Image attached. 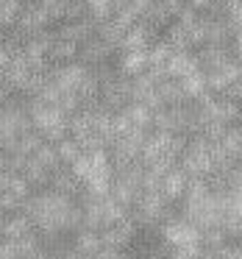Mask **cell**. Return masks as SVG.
Listing matches in <instances>:
<instances>
[{
	"label": "cell",
	"mask_w": 242,
	"mask_h": 259,
	"mask_svg": "<svg viewBox=\"0 0 242 259\" xmlns=\"http://www.w3.org/2000/svg\"><path fill=\"white\" fill-rule=\"evenodd\" d=\"M25 212H28L31 220L42 229V234L51 237V240L59 231L78 229V226L84 223V206L73 203V198H70L67 192H59V190L28 198V201H25Z\"/></svg>",
	"instance_id": "cell-1"
},
{
	"label": "cell",
	"mask_w": 242,
	"mask_h": 259,
	"mask_svg": "<svg viewBox=\"0 0 242 259\" xmlns=\"http://www.w3.org/2000/svg\"><path fill=\"white\" fill-rule=\"evenodd\" d=\"M181 167L189 176H212L214 173V159H212V142L203 134L186 142L184 153H181Z\"/></svg>",
	"instance_id": "cell-2"
},
{
	"label": "cell",
	"mask_w": 242,
	"mask_h": 259,
	"mask_svg": "<svg viewBox=\"0 0 242 259\" xmlns=\"http://www.w3.org/2000/svg\"><path fill=\"white\" fill-rule=\"evenodd\" d=\"M164 214H167V195L162 190H142L136 209H134V218L139 223H156Z\"/></svg>",
	"instance_id": "cell-3"
},
{
	"label": "cell",
	"mask_w": 242,
	"mask_h": 259,
	"mask_svg": "<svg viewBox=\"0 0 242 259\" xmlns=\"http://www.w3.org/2000/svg\"><path fill=\"white\" fill-rule=\"evenodd\" d=\"M201 237L203 231L186 218H170L162 226V240L167 245H189V242H201Z\"/></svg>",
	"instance_id": "cell-4"
},
{
	"label": "cell",
	"mask_w": 242,
	"mask_h": 259,
	"mask_svg": "<svg viewBox=\"0 0 242 259\" xmlns=\"http://www.w3.org/2000/svg\"><path fill=\"white\" fill-rule=\"evenodd\" d=\"M28 112H31V123H34V128L39 131V134H45L47 128L70 120V114L64 112L59 103H45V101H39V98H34V103L28 106Z\"/></svg>",
	"instance_id": "cell-5"
},
{
	"label": "cell",
	"mask_w": 242,
	"mask_h": 259,
	"mask_svg": "<svg viewBox=\"0 0 242 259\" xmlns=\"http://www.w3.org/2000/svg\"><path fill=\"white\" fill-rule=\"evenodd\" d=\"M86 75H89V64H75V62H64L51 70V81L62 92H78Z\"/></svg>",
	"instance_id": "cell-6"
},
{
	"label": "cell",
	"mask_w": 242,
	"mask_h": 259,
	"mask_svg": "<svg viewBox=\"0 0 242 259\" xmlns=\"http://www.w3.org/2000/svg\"><path fill=\"white\" fill-rule=\"evenodd\" d=\"M34 64H31V59L25 56V51H17L12 56V62H9V67H6V87L9 90H20V92H25L28 90V84H31V78H34Z\"/></svg>",
	"instance_id": "cell-7"
},
{
	"label": "cell",
	"mask_w": 242,
	"mask_h": 259,
	"mask_svg": "<svg viewBox=\"0 0 242 259\" xmlns=\"http://www.w3.org/2000/svg\"><path fill=\"white\" fill-rule=\"evenodd\" d=\"M206 78H209V90L214 92H228L236 81L242 78V62H225L214 70H206Z\"/></svg>",
	"instance_id": "cell-8"
},
{
	"label": "cell",
	"mask_w": 242,
	"mask_h": 259,
	"mask_svg": "<svg viewBox=\"0 0 242 259\" xmlns=\"http://www.w3.org/2000/svg\"><path fill=\"white\" fill-rule=\"evenodd\" d=\"M53 20V14L47 12L45 3H36V6H25L23 17H20V31H28V34H42L45 25Z\"/></svg>",
	"instance_id": "cell-9"
},
{
	"label": "cell",
	"mask_w": 242,
	"mask_h": 259,
	"mask_svg": "<svg viewBox=\"0 0 242 259\" xmlns=\"http://www.w3.org/2000/svg\"><path fill=\"white\" fill-rule=\"evenodd\" d=\"M203 64L198 56H189L186 51H175L167 62V78H186V75L198 73Z\"/></svg>",
	"instance_id": "cell-10"
},
{
	"label": "cell",
	"mask_w": 242,
	"mask_h": 259,
	"mask_svg": "<svg viewBox=\"0 0 242 259\" xmlns=\"http://www.w3.org/2000/svg\"><path fill=\"white\" fill-rule=\"evenodd\" d=\"M186 187H189V173L184 167H173L167 170L162 181V192L167 195V201H178V198L186 195Z\"/></svg>",
	"instance_id": "cell-11"
},
{
	"label": "cell",
	"mask_w": 242,
	"mask_h": 259,
	"mask_svg": "<svg viewBox=\"0 0 242 259\" xmlns=\"http://www.w3.org/2000/svg\"><path fill=\"white\" fill-rule=\"evenodd\" d=\"M81 59H84V64H106L109 62V56H112V45L109 42H103L101 36H92L89 42H84L81 45V53H78Z\"/></svg>",
	"instance_id": "cell-12"
},
{
	"label": "cell",
	"mask_w": 242,
	"mask_h": 259,
	"mask_svg": "<svg viewBox=\"0 0 242 259\" xmlns=\"http://www.w3.org/2000/svg\"><path fill=\"white\" fill-rule=\"evenodd\" d=\"M31 226H34V220H31V214H12V218H6L3 223H0V237L3 240H20V237L31 234Z\"/></svg>",
	"instance_id": "cell-13"
},
{
	"label": "cell",
	"mask_w": 242,
	"mask_h": 259,
	"mask_svg": "<svg viewBox=\"0 0 242 259\" xmlns=\"http://www.w3.org/2000/svg\"><path fill=\"white\" fill-rule=\"evenodd\" d=\"M101 248H103L101 231L98 229H84V226H81V231L75 234V251H81V253H86L89 259H95L98 253H101Z\"/></svg>",
	"instance_id": "cell-14"
},
{
	"label": "cell",
	"mask_w": 242,
	"mask_h": 259,
	"mask_svg": "<svg viewBox=\"0 0 242 259\" xmlns=\"http://www.w3.org/2000/svg\"><path fill=\"white\" fill-rule=\"evenodd\" d=\"M148 70V51H123L120 59V73L125 75H139Z\"/></svg>",
	"instance_id": "cell-15"
},
{
	"label": "cell",
	"mask_w": 242,
	"mask_h": 259,
	"mask_svg": "<svg viewBox=\"0 0 242 259\" xmlns=\"http://www.w3.org/2000/svg\"><path fill=\"white\" fill-rule=\"evenodd\" d=\"M123 112L128 114V120L134 125H139V128H151V125H153V109L148 106L145 101H131Z\"/></svg>",
	"instance_id": "cell-16"
},
{
	"label": "cell",
	"mask_w": 242,
	"mask_h": 259,
	"mask_svg": "<svg viewBox=\"0 0 242 259\" xmlns=\"http://www.w3.org/2000/svg\"><path fill=\"white\" fill-rule=\"evenodd\" d=\"M159 95H162L164 106H178V103L186 101V92H184V87H181L178 78H164L162 84H159Z\"/></svg>",
	"instance_id": "cell-17"
},
{
	"label": "cell",
	"mask_w": 242,
	"mask_h": 259,
	"mask_svg": "<svg viewBox=\"0 0 242 259\" xmlns=\"http://www.w3.org/2000/svg\"><path fill=\"white\" fill-rule=\"evenodd\" d=\"M81 53V45L78 42H73V39H67V36H62L59 34L56 39H53V51H51V59H56V62H73L75 56Z\"/></svg>",
	"instance_id": "cell-18"
},
{
	"label": "cell",
	"mask_w": 242,
	"mask_h": 259,
	"mask_svg": "<svg viewBox=\"0 0 242 259\" xmlns=\"http://www.w3.org/2000/svg\"><path fill=\"white\" fill-rule=\"evenodd\" d=\"M164 42H167L173 51H189L192 48V39H189V28L181 23H173L167 28V36H164Z\"/></svg>",
	"instance_id": "cell-19"
},
{
	"label": "cell",
	"mask_w": 242,
	"mask_h": 259,
	"mask_svg": "<svg viewBox=\"0 0 242 259\" xmlns=\"http://www.w3.org/2000/svg\"><path fill=\"white\" fill-rule=\"evenodd\" d=\"M25 12V0H0V25L20 23Z\"/></svg>",
	"instance_id": "cell-20"
},
{
	"label": "cell",
	"mask_w": 242,
	"mask_h": 259,
	"mask_svg": "<svg viewBox=\"0 0 242 259\" xmlns=\"http://www.w3.org/2000/svg\"><path fill=\"white\" fill-rule=\"evenodd\" d=\"M31 159H34V162H39L42 167L53 170V173H56V170L62 167V159H59V151H56V145H47V140L42 142L39 148H36V153H34Z\"/></svg>",
	"instance_id": "cell-21"
},
{
	"label": "cell",
	"mask_w": 242,
	"mask_h": 259,
	"mask_svg": "<svg viewBox=\"0 0 242 259\" xmlns=\"http://www.w3.org/2000/svg\"><path fill=\"white\" fill-rule=\"evenodd\" d=\"M178 81H181V87H184L186 98H201L203 92L209 90V78H206V73H203V70L186 75V78H178Z\"/></svg>",
	"instance_id": "cell-22"
},
{
	"label": "cell",
	"mask_w": 242,
	"mask_h": 259,
	"mask_svg": "<svg viewBox=\"0 0 242 259\" xmlns=\"http://www.w3.org/2000/svg\"><path fill=\"white\" fill-rule=\"evenodd\" d=\"M56 151H59V159H62V164H73L75 159L84 153V148H81V142L75 140V137H64L62 142H56Z\"/></svg>",
	"instance_id": "cell-23"
},
{
	"label": "cell",
	"mask_w": 242,
	"mask_h": 259,
	"mask_svg": "<svg viewBox=\"0 0 242 259\" xmlns=\"http://www.w3.org/2000/svg\"><path fill=\"white\" fill-rule=\"evenodd\" d=\"M198 59H201V64H203L206 70H214V67H220V64L228 62L223 45H209V48H203V51L198 53Z\"/></svg>",
	"instance_id": "cell-24"
},
{
	"label": "cell",
	"mask_w": 242,
	"mask_h": 259,
	"mask_svg": "<svg viewBox=\"0 0 242 259\" xmlns=\"http://www.w3.org/2000/svg\"><path fill=\"white\" fill-rule=\"evenodd\" d=\"M225 145V151L231 153L234 159H242V125H228V131L220 140Z\"/></svg>",
	"instance_id": "cell-25"
},
{
	"label": "cell",
	"mask_w": 242,
	"mask_h": 259,
	"mask_svg": "<svg viewBox=\"0 0 242 259\" xmlns=\"http://www.w3.org/2000/svg\"><path fill=\"white\" fill-rule=\"evenodd\" d=\"M23 176L31 181V184H51V179H53V170H47V167H42L39 162H34V159H28V164H25Z\"/></svg>",
	"instance_id": "cell-26"
},
{
	"label": "cell",
	"mask_w": 242,
	"mask_h": 259,
	"mask_svg": "<svg viewBox=\"0 0 242 259\" xmlns=\"http://www.w3.org/2000/svg\"><path fill=\"white\" fill-rule=\"evenodd\" d=\"M75 184H81V181L73 176V170L67 173V170H62V167H59L56 173H53V179H51V187H53V190L67 192V195H73V192H75Z\"/></svg>",
	"instance_id": "cell-27"
},
{
	"label": "cell",
	"mask_w": 242,
	"mask_h": 259,
	"mask_svg": "<svg viewBox=\"0 0 242 259\" xmlns=\"http://www.w3.org/2000/svg\"><path fill=\"white\" fill-rule=\"evenodd\" d=\"M242 117V106L236 101H231V98H223V101H217V120H223V123H234V120Z\"/></svg>",
	"instance_id": "cell-28"
},
{
	"label": "cell",
	"mask_w": 242,
	"mask_h": 259,
	"mask_svg": "<svg viewBox=\"0 0 242 259\" xmlns=\"http://www.w3.org/2000/svg\"><path fill=\"white\" fill-rule=\"evenodd\" d=\"M228 23H220V20H209V28H206V45H225L228 39Z\"/></svg>",
	"instance_id": "cell-29"
},
{
	"label": "cell",
	"mask_w": 242,
	"mask_h": 259,
	"mask_svg": "<svg viewBox=\"0 0 242 259\" xmlns=\"http://www.w3.org/2000/svg\"><path fill=\"white\" fill-rule=\"evenodd\" d=\"M203 251H206V248H203V242H189V245H170L167 259H198Z\"/></svg>",
	"instance_id": "cell-30"
},
{
	"label": "cell",
	"mask_w": 242,
	"mask_h": 259,
	"mask_svg": "<svg viewBox=\"0 0 242 259\" xmlns=\"http://www.w3.org/2000/svg\"><path fill=\"white\" fill-rule=\"evenodd\" d=\"M228 25L239 34L242 31V0H234V3H228Z\"/></svg>",
	"instance_id": "cell-31"
},
{
	"label": "cell",
	"mask_w": 242,
	"mask_h": 259,
	"mask_svg": "<svg viewBox=\"0 0 242 259\" xmlns=\"http://www.w3.org/2000/svg\"><path fill=\"white\" fill-rule=\"evenodd\" d=\"M42 137H45L47 142H62L64 137H70V120H64V123H59V125H53V128H47Z\"/></svg>",
	"instance_id": "cell-32"
},
{
	"label": "cell",
	"mask_w": 242,
	"mask_h": 259,
	"mask_svg": "<svg viewBox=\"0 0 242 259\" xmlns=\"http://www.w3.org/2000/svg\"><path fill=\"white\" fill-rule=\"evenodd\" d=\"M217 253L220 259H242V242H225Z\"/></svg>",
	"instance_id": "cell-33"
},
{
	"label": "cell",
	"mask_w": 242,
	"mask_h": 259,
	"mask_svg": "<svg viewBox=\"0 0 242 259\" xmlns=\"http://www.w3.org/2000/svg\"><path fill=\"white\" fill-rule=\"evenodd\" d=\"M0 259H23L20 256V248L14 240H3L0 242Z\"/></svg>",
	"instance_id": "cell-34"
},
{
	"label": "cell",
	"mask_w": 242,
	"mask_h": 259,
	"mask_svg": "<svg viewBox=\"0 0 242 259\" xmlns=\"http://www.w3.org/2000/svg\"><path fill=\"white\" fill-rule=\"evenodd\" d=\"M95 259H123V253H120V248H109V245H103V248H101V253H98Z\"/></svg>",
	"instance_id": "cell-35"
},
{
	"label": "cell",
	"mask_w": 242,
	"mask_h": 259,
	"mask_svg": "<svg viewBox=\"0 0 242 259\" xmlns=\"http://www.w3.org/2000/svg\"><path fill=\"white\" fill-rule=\"evenodd\" d=\"M228 98H231V101H236V103L242 106V78H239V81H236V84L228 90Z\"/></svg>",
	"instance_id": "cell-36"
},
{
	"label": "cell",
	"mask_w": 242,
	"mask_h": 259,
	"mask_svg": "<svg viewBox=\"0 0 242 259\" xmlns=\"http://www.w3.org/2000/svg\"><path fill=\"white\" fill-rule=\"evenodd\" d=\"M212 3H214V0H189V6H192V9H209Z\"/></svg>",
	"instance_id": "cell-37"
},
{
	"label": "cell",
	"mask_w": 242,
	"mask_h": 259,
	"mask_svg": "<svg viewBox=\"0 0 242 259\" xmlns=\"http://www.w3.org/2000/svg\"><path fill=\"white\" fill-rule=\"evenodd\" d=\"M62 259H89V256H86V253H81V251H75V248H73V251H70V253H64Z\"/></svg>",
	"instance_id": "cell-38"
},
{
	"label": "cell",
	"mask_w": 242,
	"mask_h": 259,
	"mask_svg": "<svg viewBox=\"0 0 242 259\" xmlns=\"http://www.w3.org/2000/svg\"><path fill=\"white\" fill-rule=\"evenodd\" d=\"M198 259H220V253H217V251H203Z\"/></svg>",
	"instance_id": "cell-39"
},
{
	"label": "cell",
	"mask_w": 242,
	"mask_h": 259,
	"mask_svg": "<svg viewBox=\"0 0 242 259\" xmlns=\"http://www.w3.org/2000/svg\"><path fill=\"white\" fill-rule=\"evenodd\" d=\"M234 45H236V51H239V56H242V31L236 34V42H234Z\"/></svg>",
	"instance_id": "cell-40"
},
{
	"label": "cell",
	"mask_w": 242,
	"mask_h": 259,
	"mask_svg": "<svg viewBox=\"0 0 242 259\" xmlns=\"http://www.w3.org/2000/svg\"><path fill=\"white\" fill-rule=\"evenodd\" d=\"M6 212H9V209L3 206V203H0V223H3V220H6Z\"/></svg>",
	"instance_id": "cell-41"
},
{
	"label": "cell",
	"mask_w": 242,
	"mask_h": 259,
	"mask_svg": "<svg viewBox=\"0 0 242 259\" xmlns=\"http://www.w3.org/2000/svg\"><path fill=\"white\" fill-rule=\"evenodd\" d=\"M123 259H136V256H123Z\"/></svg>",
	"instance_id": "cell-42"
},
{
	"label": "cell",
	"mask_w": 242,
	"mask_h": 259,
	"mask_svg": "<svg viewBox=\"0 0 242 259\" xmlns=\"http://www.w3.org/2000/svg\"><path fill=\"white\" fill-rule=\"evenodd\" d=\"M0 106H3V98H0Z\"/></svg>",
	"instance_id": "cell-43"
},
{
	"label": "cell",
	"mask_w": 242,
	"mask_h": 259,
	"mask_svg": "<svg viewBox=\"0 0 242 259\" xmlns=\"http://www.w3.org/2000/svg\"><path fill=\"white\" fill-rule=\"evenodd\" d=\"M239 240H242V234H239Z\"/></svg>",
	"instance_id": "cell-44"
}]
</instances>
